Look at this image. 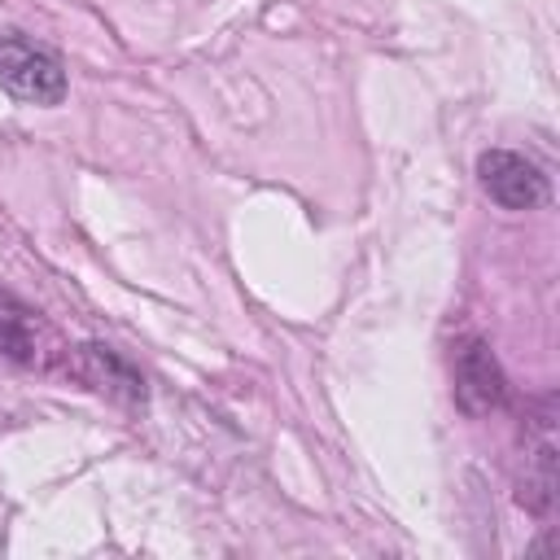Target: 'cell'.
Segmentation results:
<instances>
[{
  "instance_id": "7a4b0ae2",
  "label": "cell",
  "mask_w": 560,
  "mask_h": 560,
  "mask_svg": "<svg viewBox=\"0 0 560 560\" xmlns=\"http://www.w3.org/2000/svg\"><path fill=\"white\" fill-rule=\"evenodd\" d=\"M455 402L468 411V416H490V411H503L512 389H508V376L494 359V350L481 341V337H464L455 346Z\"/></svg>"
},
{
  "instance_id": "5b68a950",
  "label": "cell",
  "mask_w": 560,
  "mask_h": 560,
  "mask_svg": "<svg viewBox=\"0 0 560 560\" xmlns=\"http://www.w3.org/2000/svg\"><path fill=\"white\" fill-rule=\"evenodd\" d=\"M70 372L79 381H88L92 389L109 394V398H122V402H144V381L136 376V368L127 359H118L109 346H79L74 350V363Z\"/></svg>"
},
{
  "instance_id": "6da1fadb",
  "label": "cell",
  "mask_w": 560,
  "mask_h": 560,
  "mask_svg": "<svg viewBox=\"0 0 560 560\" xmlns=\"http://www.w3.org/2000/svg\"><path fill=\"white\" fill-rule=\"evenodd\" d=\"M0 88L26 105H61L66 96L61 57L31 44L18 31H4L0 35Z\"/></svg>"
},
{
  "instance_id": "8992f818",
  "label": "cell",
  "mask_w": 560,
  "mask_h": 560,
  "mask_svg": "<svg viewBox=\"0 0 560 560\" xmlns=\"http://www.w3.org/2000/svg\"><path fill=\"white\" fill-rule=\"evenodd\" d=\"M44 324L22 306L13 302L9 293H0V354L9 359H22V363H39V341H44Z\"/></svg>"
},
{
  "instance_id": "3957f363",
  "label": "cell",
  "mask_w": 560,
  "mask_h": 560,
  "mask_svg": "<svg viewBox=\"0 0 560 560\" xmlns=\"http://www.w3.org/2000/svg\"><path fill=\"white\" fill-rule=\"evenodd\" d=\"M477 184L503 210H538L547 201V175L512 149H486L477 158Z\"/></svg>"
},
{
  "instance_id": "277c9868",
  "label": "cell",
  "mask_w": 560,
  "mask_h": 560,
  "mask_svg": "<svg viewBox=\"0 0 560 560\" xmlns=\"http://www.w3.org/2000/svg\"><path fill=\"white\" fill-rule=\"evenodd\" d=\"M534 438H525V481L521 503L534 516H547L556 508V433H551V398L542 402V416H534Z\"/></svg>"
}]
</instances>
